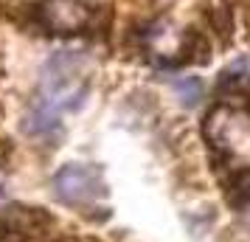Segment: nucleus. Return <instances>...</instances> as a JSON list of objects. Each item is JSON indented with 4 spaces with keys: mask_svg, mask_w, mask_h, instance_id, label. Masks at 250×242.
Returning <instances> with one entry per match:
<instances>
[{
    "mask_svg": "<svg viewBox=\"0 0 250 242\" xmlns=\"http://www.w3.org/2000/svg\"><path fill=\"white\" fill-rule=\"evenodd\" d=\"M87 96V62L79 54L62 51L51 57L42 68V96L40 102L54 113L79 107Z\"/></svg>",
    "mask_w": 250,
    "mask_h": 242,
    "instance_id": "1",
    "label": "nucleus"
},
{
    "mask_svg": "<svg viewBox=\"0 0 250 242\" xmlns=\"http://www.w3.org/2000/svg\"><path fill=\"white\" fill-rule=\"evenodd\" d=\"M54 192L68 206H93L99 197L107 195V183L102 177V169L84 163H68L54 175Z\"/></svg>",
    "mask_w": 250,
    "mask_h": 242,
    "instance_id": "2",
    "label": "nucleus"
},
{
    "mask_svg": "<svg viewBox=\"0 0 250 242\" xmlns=\"http://www.w3.org/2000/svg\"><path fill=\"white\" fill-rule=\"evenodd\" d=\"M37 23L54 34H73L90 23V9L82 0H45L37 9Z\"/></svg>",
    "mask_w": 250,
    "mask_h": 242,
    "instance_id": "3",
    "label": "nucleus"
},
{
    "mask_svg": "<svg viewBox=\"0 0 250 242\" xmlns=\"http://www.w3.org/2000/svg\"><path fill=\"white\" fill-rule=\"evenodd\" d=\"M211 59V43L203 31L188 28L183 34V62H191V65H205Z\"/></svg>",
    "mask_w": 250,
    "mask_h": 242,
    "instance_id": "4",
    "label": "nucleus"
},
{
    "mask_svg": "<svg viewBox=\"0 0 250 242\" xmlns=\"http://www.w3.org/2000/svg\"><path fill=\"white\" fill-rule=\"evenodd\" d=\"M228 200L236 206L250 203V166H233L228 177Z\"/></svg>",
    "mask_w": 250,
    "mask_h": 242,
    "instance_id": "5",
    "label": "nucleus"
},
{
    "mask_svg": "<svg viewBox=\"0 0 250 242\" xmlns=\"http://www.w3.org/2000/svg\"><path fill=\"white\" fill-rule=\"evenodd\" d=\"M174 96H177V102L186 104V107H194V104L203 99V85L200 79H194V76H183V79H174Z\"/></svg>",
    "mask_w": 250,
    "mask_h": 242,
    "instance_id": "6",
    "label": "nucleus"
},
{
    "mask_svg": "<svg viewBox=\"0 0 250 242\" xmlns=\"http://www.w3.org/2000/svg\"><path fill=\"white\" fill-rule=\"evenodd\" d=\"M208 23H211V28L219 34L222 43H228V40L233 37V12H230L228 6H214V9L208 12Z\"/></svg>",
    "mask_w": 250,
    "mask_h": 242,
    "instance_id": "7",
    "label": "nucleus"
}]
</instances>
